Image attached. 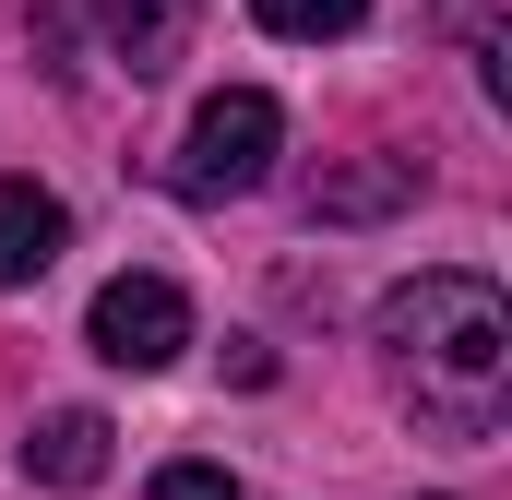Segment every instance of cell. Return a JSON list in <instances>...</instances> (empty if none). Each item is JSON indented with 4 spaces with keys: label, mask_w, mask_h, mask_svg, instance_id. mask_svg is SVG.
<instances>
[{
    "label": "cell",
    "mask_w": 512,
    "mask_h": 500,
    "mask_svg": "<svg viewBox=\"0 0 512 500\" xmlns=\"http://www.w3.org/2000/svg\"><path fill=\"white\" fill-rule=\"evenodd\" d=\"M382 370L405 381V405L453 441H489L512 393V310L489 274H417L382 298Z\"/></svg>",
    "instance_id": "cell-1"
},
{
    "label": "cell",
    "mask_w": 512,
    "mask_h": 500,
    "mask_svg": "<svg viewBox=\"0 0 512 500\" xmlns=\"http://www.w3.org/2000/svg\"><path fill=\"white\" fill-rule=\"evenodd\" d=\"M274 143H286V108H274L262 84L203 96V120H191V143H179V191H191V203H239V191H262Z\"/></svg>",
    "instance_id": "cell-2"
},
{
    "label": "cell",
    "mask_w": 512,
    "mask_h": 500,
    "mask_svg": "<svg viewBox=\"0 0 512 500\" xmlns=\"http://www.w3.org/2000/svg\"><path fill=\"white\" fill-rule=\"evenodd\" d=\"M84 346H96L108 370H167V358L191 346V298H179L167 274H108L96 310H84Z\"/></svg>",
    "instance_id": "cell-3"
},
{
    "label": "cell",
    "mask_w": 512,
    "mask_h": 500,
    "mask_svg": "<svg viewBox=\"0 0 512 500\" xmlns=\"http://www.w3.org/2000/svg\"><path fill=\"white\" fill-rule=\"evenodd\" d=\"M108 441H120V429H108L96 405H48V417L24 429V477H36V489H96V477H108Z\"/></svg>",
    "instance_id": "cell-4"
},
{
    "label": "cell",
    "mask_w": 512,
    "mask_h": 500,
    "mask_svg": "<svg viewBox=\"0 0 512 500\" xmlns=\"http://www.w3.org/2000/svg\"><path fill=\"white\" fill-rule=\"evenodd\" d=\"M60 250H72L60 191H36V179H0V286H36Z\"/></svg>",
    "instance_id": "cell-5"
},
{
    "label": "cell",
    "mask_w": 512,
    "mask_h": 500,
    "mask_svg": "<svg viewBox=\"0 0 512 500\" xmlns=\"http://www.w3.org/2000/svg\"><path fill=\"white\" fill-rule=\"evenodd\" d=\"M191 12H203V0H96V24H108V48H120L131 84H155V72L191 48Z\"/></svg>",
    "instance_id": "cell-6"
},
{
    "label": "cell",
    "mask_w": 512,
    "mask_h": 500,
    "mask_svg": "<svg viewBox=\"0 0 512 500\" xmlns=\"http://www.w3.org/2000/svg\"><path fill=\"white\" fill-rule=\"evenodd\" d=\"M393 203H417V155H358V167L310 179V215H322V227H370Z\"/></svg>",
    "instance_id": "cell-7"
},
{
    "label": "cell",
    "mask_w": 512,
    "mask_h": 500,
    "mask_svg": "<svg viewBox=\"0 0 512 500\" xmlns=\"http://www.w3.org/2000/svg\"><path fill=\"white\" fill-rule=\"evenodd\" d=\"M262 36H298V48H322V36H358L370 24V0H251Z\"/></svg>",
    "instance_id": "cell-8"
},
{
    "label": "cell",
    "mask_w": 512,
    "mask_h": 500,
    "mask_svg": "<svg viewBox=\"0 0 512 500\" xmlns=\"http://www.w3.org/2000/svg\"><path fill=\"white\" fill-rule=\"evenodd\" d=\"M155 500H239V477H227V465H203V453H191V465H167V477H155Z\"/></svg>",
    "instance_id": "cell-9"
}]
</instances>
